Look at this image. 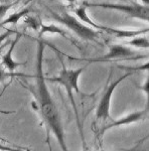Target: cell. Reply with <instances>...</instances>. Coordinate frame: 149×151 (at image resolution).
I'll return each instance as SVG.
<instances>
[{
  "instance_id": "cell-1",
  "label": "cell",
  "mask_w": 149,
  "mask_h": 151,
  "mask_svg": "<svg viewBox=\"0 0 149 151\" xmlns=\"http://www.w3.org/2000/svg\"><path fill=\"white\" fill-rule=\"evenodd\" d=\"M45 47V43L43 40H40L37 41V55H36V95H37V102L40 105L42 118L48 124V128L53 131L58 142L63 151L68 149L65 140V134L62 120H60V113H58L57 106L53 100V97L48 91V85L45 82V74H43L42 60H43V50Z\"/></svg>"
},
{
  "instance_id": "cell-2",
  "label": "cell",
  "mask_w": 149,
  "mask_h": 151,
  "mask_svg": "<svg viewBox=\"0 0 149 151\" xmlns=\"http://www.w3.org/2000/svg\"><path fill=\"white\" fill-rule=\"evenodd\" d=\"M85 68H80L77 70H68L67 68L63 65V70L60 72V74L58 77L53 78V79H48V81L52 83H57V84L62 85L66 88L67 90V94L70 98V101L72 103V106L74 108L76 117H77V121L80 124L79 120V115H78V110L77 106H76V102L74 99V95L73 93L76 92L77 94H80V88H79V78L82 75V73L84 72Z\"/></svg>"
},
{
  "instance_id": "cell-3",
  "label": "cell",
  "mask_w": 149,
  "mask_h": 151,
  "mask_svg": "<svg viewBox=\"0 0 149 151\" xmlns=\"http://www.w3.org/2000/svg\"><path fill=\"white\" fill-rule=\"evenodd\" d=\"M86 7H100V8L111 9V10L120 11L126 13L130 17L141 19L144 21L149 20L148 5H140L138 3L133 4H115V3H92V2H83Z\"/></svg>"
},
{
  "instance_id": "cell-4",
  "label": "cell",
  "mask_w": 149,
  "mask_h": 151,
  "mask_svg": "<svg viewBox=\"0 0 149 151\" xmlns=\"http://www.w3.org/2000/svg\"><path fill=\"white\" fill-rule=\"evenodd\" d=\"M53 17L55 20H57L58 22L66 25L68 28L71 29L73 32H75L76 35L80 37H82L83 40H96V38L99 35V32L92 27L85 25L81 22L80 20H78L75 16L71 15V14L67 13V12H63V13H52Z\"/></svg>"
},
{
  "instance_id": "cell-5",
  "label": "cell",
  "mask_w": 149,
  "mask_h": 151,
  "mask_svg": "<svg viewBox=\"0 0 149 151\" xmlns=\"http://www.w3.org/2000/svg\"><path fill=\"white\" fill-rule=\"evenodd\" d=\"M142 58H147L146 55H137L134 50L130 47H127L124 45H113L109 47V52L106 53L103 57L88 60L90 63H98V62H109L113 60H139Z\"/></svg>"
},
{
  "instance_id": "cell-6",
  "label": "cell",
  "mask_w": 149,
  "mask_h": 151,
  "mask_svg": "<svg viewBox=\"0 0 149 151\" xmlns=\"http://www.w3.org/2000/svg\"><path fill=\"white\" fill-rule=\"evenodd\" d=\"M132 75L131 72L127 73L124 76L119 78L118 80L116 81H113L111 84L107 87L106 91L102 97L101 101H100L99 105H98V108H97V112H96V117L98 120H107V119L110 117V107H111V99H112V95H113L115 89L117 88L119 84L124 81L126 78H128L129 76Z\"/></svg>"
},
{
  "instance_id": "cell-7",
  "label": "cell",
  "mask_w": 149,
  "mask_h": 151,
  "mask_svg": "<svg viewBox=\"0 0 149 151\" xmlns=\"http://www.w3.org/2000/svg\"><path fill=\"white\" fill-rule=\"evenodd\" d=\"M20 37H21V33H16V36H15V38H14V40L11 41V45H10V47H9V50H7V52L2 57V65H4V67L11 73L14 72V70L17 69L18 67H20L21 65H23V64H21V63L15 62V60H13V58H12V52H13L14 47H15L16 43L18 42V40H20Z\"/></svg>"
},
{
  "instance_id": "cell-8",
  "label": "cell",
  "mask_w": 149,
  "mask_h": 151,
  "mask_svg": "<svg viewBox=\"0 0 149 151\" xmlns=\"http://www.w3.org/2000/svg\"><path fill=\"white\" fill-rule=\"evenodd\" d=\"M146 113H147V109L142 110V111H138V112H133V113L129 114V115H127L126 117H124V118L120 119V120L115 121V122L109 124V125H107L106 127L103 129V132H105L107 129H110L112 127H119V126L128 125V124L137 122V121L141 120V119H142L143 117L146 115Z\"/></svg>"
},
{
  "instance_id": "cell-9",
  "label": "cell",
  "mask_w": 149,
  "mask_h": 151,
  "mask_svg": "<svg viewBox=\"0 0 149 151\" xmlns=\"http://www.w3.org/2000/svg\"><path fill=\"white\" fill-rule=\"evenodd\" d=\"M86 8H87V7L82 4L81 6L74 8L72 11L74 12V13L81 19V20L84 21V22L86 23V24H88V25L92 26V27H94V28H96V29H99V30L105 31V28H106V26L99 25V24H97L96 22H94V21H93L92 19L89 17V15H88Z\"/></svg>"
},
{
  "instance_id": "cell-10",
  "label": "cell",
  "mask_w": 149,
  "mask_h": 151,
  "mask_svg": "<svg viewBox=\"0 0 149 151\" xmlns=\"http://www.w3.org/2000/svg\"><path fill=\"white\" fill-rule=\"evenodd\" d=\"M105 31L108 32L109 35H112L118 38H128V37H135L138 35H141V33H146L148 32V28L143 29V30H133V31H129V30H119V29H115V28H110L107 27L105 28Z\"/></svg>"
},
{
  "instance_id": "cell-11",
  "label": "cell",
  "mask_w": 149,
  "mask_h": 151,
  "mask_svg": "<svg viewBox=\"0 0 149 151\" xmlns=\"http://www.w3.org/2000/svg\"><path fill=\"white\" fill-rule=\"evenodd\" d=\"M29 12H30V8L26 7V8L22 9V10H19L17 12H15V13L11 14V15H9L8 17L0 22V27L6 25V24H14V25H15V24H17V22L21 18H23L25 15H27Z\"/></svg>"
},
{
  "instance_id": "cell-12",
  "label": "cell",
  "mask_w": 149,
  "mask_h": 151,
  "mask_svg": "<svg viewBox=\"0 0 149 151\" xmlns=\"http://www.w3.org/2000/svg\"><path fill=\"white\" fill-rule=\"evenodd\" d=\"M45 33H52V35H60L63 37H67L66 36V32L63 30L62 28H60L58 26L55 25V24H50V25H46L41 22L40 30H38V35L40 36L45 35Z\"/></svg>"
},
{
  "instance_id": "cell-13",
  "label": "cell",
  "mask_w": 149,
  "mask_h": 151,
  "mask_svg": "<svg viewBox=\"0 0 149 151\" xmlns=\"http://www.w3.org/2000/svg\"><path fill=\"white\" fill-rule=\"evenodd\" d=\"M133 45V47H140V48H145V50H147L148 47H149L148 38L146 37V36H142V37H135V38H132L131 40L124 41V45Z\"/></svg>"
},
{
  "instance_id": "cell-14",
  "label": "cell",
  "mask_w": 149,
  "mask_h": 151,
  "mask_svg": "<svg viewBox=\"0 0 149 151\" xmlns=\"http://www.w3.org/2000/svg\"><path fill=\"white\" fill-rule=\"evenodd\" d=\"M24 22L27 25V27L33 29L36 32H38L40 27L41 21L37 16H31V15H25L24 16Z\"/></svg>"
},
{
  "instance_id": "cell-15",
  "label": "cell",
  "mask_w": 149,
  "mask_h": 151,
  "mask_svg": "<svg viewBox=\"0 0 149 151\" xmlns=\"http://www.w3.org/2000/svg\"><path fill=\"white\" fill-rule=\"evenodd\" d=\"M16 2H13V3H2L0 4V22L3 20V18L5 17L6 13L8 12V10L10 8L13 7V5Z\"/></svg>"
},
{
  "instance_id": "cell-16",
  "label": "cell",
  "mask_w": 149,
  "mask_h": 151,
  "mask_svg": "<svg viewBox=\"0 0 149 151\" xmlns=\"http://www.w3.org/2000/svg\"><path fill=\"white\" fill-rule=\"evenodd\" d=\"M12 32H13V31L10 30V29H7L5 32L2 33V35H0V45H1V43L3 42V41L5 40L6 38H8V36L10 35Z\"/></svg>"
},
{
  "instance_id": "cell-17",
  "label": "cell",
  "mask_w": 149,
  "mask_h": 151,
  "mask_svg": "<svg viewBox=\"0 0 149 151\" xmlns=\"http://www.w3.org/2000/svg\"><path fill=\"white\" fill-rule=\"evenodd\" d=\"M148 67H149V64L148 63H146L145 65H143V68H128V67H119L120 69H125V70H129L131 72V70H148Z\"/></svg>"
},
{
  "instance_id": "cell-18",
  "label": "cell",
  "mask_w": 149,
  "mask_h": 151,
  "mask_svg": "<svg viewBox=\"0 0 149 151\" xmlns=\"http://www.w3.org/2000/svg\"><path fill=\"white\" fill-rule=\"evenodd\" d=\"M0 150L1 151H16L19 150V148H13V147H9V146H5L0 143Z\"/></svg>"
},
{
  "instance_id": "cell-19",
  "label": "cell",
  "mask_w": 149,
  "mask_h": 151,
  "mask_svg": "<svg viewBox=\"0 0 149 151\" xmlns=\"http://www.w3.org/2000/svg\"><path fill=\"white\" fill-rule=\"evenodd\" d=\"M9 75H10V74H8V73L4 72L3 70L0 69V82H1V81H4V80H5Z\"/></svg>"
},
{
  "instance_id": "cell-20",
  "label": "cell",
  "mask_w": 149,
  "mask_h": 151,
  "mask_svg": "<svg viewBox=\"0 0 149 151\" xmlns=\"http://www.w3.org/2000/svg\"><path fill=\"white\" fill-rule=\"evenodd\" d=\"M66 1L70 2V3H74V2H75V1H77V0H66Z\"/></svg>"
},
{
  "instance_id": "cell-21",
  "label": "cell",
  "mask_w": 149,
  "mask_h": 151,
  "mask_svg": "<svg viewBox=\"0 0 149 151\" xmlns=\"http://www.w3.org/2000/svg\"><path fill=\"white\" fill-rule=\"evenodd\" d=\"M0 1H8V0H0Z\"/></svg>"
}]
</instances>
